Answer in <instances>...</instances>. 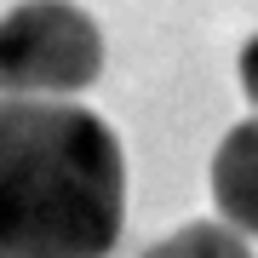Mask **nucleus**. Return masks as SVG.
<instances>
[{
  "label": "nucleus",
  "mask_w": 258,
  "mask_h": 258,
  "mask_svg": "<svg viewBox=\"0 0 258 258\" xmlns=\"http://www.w3.org/2000/svg\"><path fill=\"white\" fill-rule=\"evenodd\" d=\"M126 224V155L69 98H0V258H109Z\"/></svg>",
  "instance_id": "1"
},
{
  "label": "nucleus",
  "mask_w": 258,
  "mask_h": 258,
  "mask_svg": "<svg viewBox=\"0 0 258 258\" xmlns=\"http://www.w3.org/2000/svg\"><path fill=\"white\" fill-rule=\"evenodd\" d=\"M103 75V29L75 0L0 12V98H75Z\"/></svg>",
  "instance_id": "2"
},
{
  "label": "nucleus",
  "mask_w": 258,
  "mask_h": 258,
  "mask_svg": "<svg viewBox=\"0 0 258 258\" xmlns=\"http://www.w3.org/2000/svg\"><path fill=\"white\" fill-rule=\"evenodd\" d=\"M212 201H218L224 224L241 235H258V115L224 132V144L212 149Z\"/></svg>",
  "instance_id": "3"
},
{
  "label": "nucleus",
  "mask_w": 258,
  "mask_h": 258,
  "mask_svg": "<svg viewBox=\"0 0 258 258\" xmlns=\"http://www.w3.org/2000/svg\"><path fill=\"white\" fill-rule=\"evenodd\" d=\"M144 258H252V247L230 224H184L166 241H155Z\"/></svg>",
  "instance_id": "4"
},
{
  "label": "nucleus",
  "mask_w": 258,
  "mask_h": 258,
  "mask_svg": "<svg viewBox=\"0 0 258 258\" xmlns=\"http://www.w3.org/2000/svg\"><path fill=\"white\" fill-rule=\"evenodd\" d=\"M241 92H247V103H252V109H258V35L247 40V46H241Z\"/></svg>",
  "instance_id": "5"
}]
</instances>
